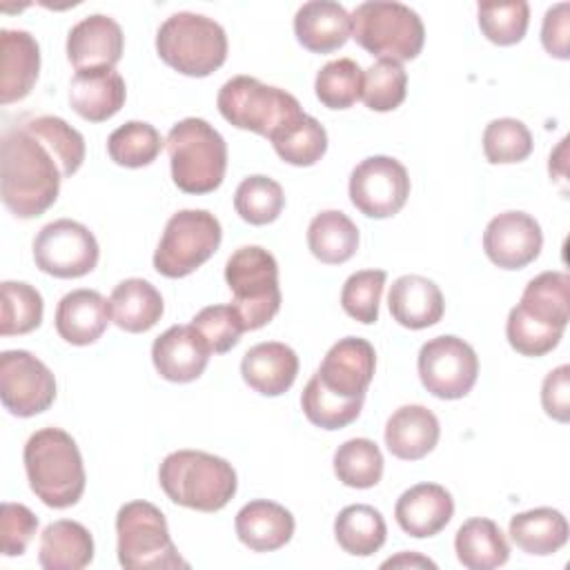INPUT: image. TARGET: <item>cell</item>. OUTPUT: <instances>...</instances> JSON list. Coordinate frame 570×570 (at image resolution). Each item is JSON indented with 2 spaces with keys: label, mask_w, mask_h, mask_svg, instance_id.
<instances>
[{
  "label": "cell",
  "mask_w": 570,
  "mask_h": 570,
  "mask_svg": "<svg viewBox=\"0 0 570 570\" xmlns=\"http://www.w3.org/2000/svg\"><path fill=\"white\" fill-rule=\"evenodd\" d=\"M38 530V517L22 503L4 501L0 510V552L4 557L24 554Z\"/></svg>",
  "instance_id": "49"
},
{
  "label": "cell",
  "mask_w": 570,
  "mask_h": 570,
  "mask_svg": "<svg viewBox=\"0 0 570 570\" xmlns=\"http://www.w3.org/2000/svg\"><path fill=\"white\" fill-rule=\"evenodd\" d=\"M365 399H345L327 390L318 376L314 374L303 394H301V407L309 423L323 430H341L358 419L361 407Z\"/></svg>",
  "instance_id": "39"
},
{
  "label": "cell",
  "mask_w": 570,
  "mask_h": 570,
  "mask_svg": "<svg viewBox=\"0 0 570 570\" xmlns=\"http://www.w3.org/2000/svg\"><path fill=\"white\" fill-rule=\"evenodd\" d=\"M223 240V227L207 209L176 212L154 252V269L167 278H183L207 263Z\"/></svg>",
  "instance_id": "10"
},
{
  "label": "cell",
  "mask_w": 570,
  "mask_h": 570,
  "mask_svg": "<svg viewBox=\"0 0 570 570\" xmlns=\"http://www.w3.org/2000/svg\"><path fill=\"white\" fill-rule=\"evenodd\" d=\"M519 307L539 323L566 330L570 318V276L566 272H541L525 285Z\"/></svg>",
  "instance_id": "33"
},
{
  "label": "cell",
  "mask_w": 570,
  "mask_h": 570,
  "mask_svg": "<svg viewBox=\"0 0 570 570\" xmlns=\"http://www.w3.org/2000/svg\"><path fill=\"white\" fill-rule=\"evenodd\" d=\"M407 94V73L396 60H376L363 71L361 100L372 111L396 109Z\"/></svg>",
  "instance_id": "44"
},
{
  "label": "cell",
  "mask_w": 570,
  "mask_h": 570,
  "mask_svg": "<svg viewBox=\"0 0 570 570\" xmlns=\"http://www.w3.org/2000/svg\"><path fill=\"white\" fill-rule=\"evenodd\" d=\"M163 145L165 140L154 125L145 120H129L109 134L107 154L116 165L138 169L151 165Z\"/></svg>",
  "instance_id": "37"
},
{
  "label": "cell",
  "mask_w": 570,
  "mask_h": 570,
  "mask_svg": "<svg viewBox=\"0 0 570 570\" xmlns=\"http://www.w3.org/2000/svg\"><path fill=\"white\" fill-rule=\"evenodd\" d=\"M174 185L185 194H209L227 169V142L203 118H183L167 134Z\"/></svg>",
  "instance_id": "4"
},
{
  "label": "cell",
  "mask_w": 570,
  "mask_h": 570,
  "mask_svg": "<svg viewBox=\"0 0 570 570\" xmlns=\"http://www.w3.org/2000/svg\"><path fill=\"white\" fill-rule=\"evenodd\" d=\"M352 38L379 60H414L425 42L423 20L414 9L392 0L361 2L352 13Z\"/></svg>",
  "instance_id": "6"
},
{
  "label": "cell",
  "mask_w": 570,
  "mask_h": 570,
  "mask_svg": "<svg viewBox=\"0 0 570 570\" xmlns=\"http://www.w3.org/2000/svg\"><path fill=\"white\" fill-rule=\"evenodd\" d=\"M334 474L347 488L367 490L383 476V454L372 439H350L334 452Z\"/></svg>",
  "instance_id": "38"
},
{
  "label": "cell",
  "mask_w": 570,
  "mask_h": 570,
  "mask_svg": "<svg viewBox=\"0 0 570 570\" xmlns=\"http://www.w3.org/2000/svg\"><path fill=\"white\" fill-rule=\"evenodd\" d=\"M334 537L347 554L370 557L385 543L387 525L376 508L354 503L345 505L334 519Z\"/></svg>",
  "instance_id": "34"
},
{
  "label": "cell",
  "mask_w": 570,
  "mask_h": 570,
  "mask_svg": "<svg viewBox=\"0 0 570 570\" xmlns=\"http://www.w3.org/2000/svg\"><path fill=\"white\" fill-rule=\"evenodd\" d=\"M350 200L367 218L399 214L410 196L407 169L392 156H370L350 174Z\"/></svg>",
  "instance_id": "14"
},
{
  "label": "cell",
  "mask_w": 570,
  "mask_h": 570,
  "mask_svg": "<svg viewBox=\"0 0 570 570\" xmlns=\"http://www.w3.org/2000/svg\"><path fill=\"white\" fill-rule=\"evenodd\" d=\"M416 365L423 387L445 401L463 399L479 376L476 352L470 343L452 334L434 336L423 343Z\"/></svg>",
  "instance_id": "12"
},
{
  "label": "cell",
  "mask_w": 570,
  "mask_h": 570,
  "mask_svg": "<svg viewBox=\"0 0 570 570\" xmlns=\"http://www.w3.org/2000/svg\"><path fill=\"white\" fill-rule=\"evenodd\" d=\"M31 492L49 508L62 510L80 501L85 492V465L71 434L60 428L33 432L22 452Z\"/></svg>",
  "instance_id": "2"
},
{
  "label": "cell",
  "mask_w": 570,
  "mask_h": 570,
  "mask_svg": "<svg viewBox=\"0 0 570 570\" xmlns=\"http://www.w3.org/2000/svg\"><path fill=\"white\" fill-rule=\"evenodd\" d=\"M96 236L78 220L58 218L47 223L33 238L36 267L56 278H80L98 265Z\"/></svg>",
  "instance_id": "11"
},
{
  "label": "cell",
  "mask_w": 570,
  "mask_h": 570,
  "mask_svg": "<svg viewBox=\"0 0 570 570\" xmlns=\"http://www.w3.org/2000/svg\"><path fill=\"white\" fill-rule=\"evenodd\" d=\"M541 405L546 414L559 423L570 419V367L563 363L546 374L541 385Z\"/></svg>",
  "instance_id": "50"
},
{
  "label": "cell",
  "mask_w": 570,
  "mask_h": 570,
  "mask_svg": "<svg viewBox=\"0 0 570 570\" xmlns=\"http://www.w3.org/2000/svg\"><path fill=\"white\" fill-rule=\"evenodd\" d=\"M505 336H508V343L512 345V350H517L519 354L543 356L559 345L563 330L539 323L532 316H528L519 305H514L508 314Z\"/></svg>",
  "instance_id": "47"
},
{
  "label": "cell",
  "mask_w": 570,
  "mask_h": 570,
  "mask_svg": "<svg viewBox=\"0 0 570 570\" xmlns=\"http://www.w3.org/2000/svg\"><path fill=\"white\" fill-rule=\"evenodd\" d=\"M125 36L120 24L102 13H91L76 22L67 36V58L76 67L82 69H114L122 58Z\"/></svg>",
  "instance_id": "18"
},
{
  "label": "cell",
  "mask_w": 570,
  "mask_h": 570,
  "mask_svg": "<svg viewBox=\"0 0 570 570\" xmlns=\"http://www.w3.org/2000/svg\"><path fill=\"white\" fill-rule=\"evenodd\" d=\"M274 151L281 160L294 167H309L318 163L327 151V131L309 114H301L296 120L285 125L272 136Z\"/></svg>",
  "instance_id": "35"
},
{
  "label": "cell",
  "mask_w": 570,
  "mask_h": 570,
  "mask_svg": "<svg viewBox=\"0 0 570 570\" xmlns=\"http://www.w3.org/2000/svg\"><path fill=\"white\" fill-rule=\"evenodd\" d=\"M387 274L383 269H361L347 276L341 289V305L347 316L363 325L379 321V303Z\"/></svg>",
  "instance_id": "46"
},
{
  "label": "cell",
  "mask_w": 570,
  "mask_h": 570,
  "mask_svg": "<svg viewBox=\"0 0 570 570\" xmlns=\"http://www.w3.org/2000/svg\"><path fill=\"white\" fill-rule=\"evenodd\" d=\"M568 521L554 508H534L510 519V539L528 554L546 557L561 550L568 541Z\"/></svg>",
  "instance_id": "31"
},
{
  "label": "cell",
  "mask_w": 570,
  "mask_h": 570,
  "mask_svg": "<svg viewBox=\"0 0 570 570\" xmlns=\"http://www.w3.org/2000/svg\"><path fill=\"white\" fill-rule=\"evenodd\" d=\"M125 80L109 67L76 71L69 85L71 109L89 122H105L116 116L125 105Z\"/></svg>",
  "instance_id": "21"
},
{
  "label": "cell",
  "mask_w": 570,
  "mask_h": 570,
  "mask_svg": "<svg viewBox=\"0 0 570 570\" xmlns=\"http://www.w3.org/2000/svg\"><path fill=\"white\" fill-rule=\"evenodd\" d=\"M543 247L541 225L525 212H503L483 232V252L501 269L530 265Z\"/></svg>",
  "instance_id": "15"
},
{
  "label": "cell",
  "mask_w": 570,
  "mask_h": 570,
  "mask_svg": "<svg viewBox=\"0 0 570 570\" xmlns=\"http://www.w3.org/2000/svg\"><path fill=\"white\" fill-rule=\"evenodd\" d=\"M191 325L200 332V336L207 341L209 350L216 354L229 352L245 332L243 321L234 305H209L203 307L194 318Z\"/></svg>",
  "instance_id": "48"
},
{
  "label": "cell",
  "mask_w": 570,
  "mask_h": 570,
  "mask_svg": "<svg viewBox=\"0 0 570 570\" xmlns=\"http://www.w3.org/2000/svg\"><path fill=\"white\" fill-rule=\"evenodd\" d=\"M441 436L439 419L425 405H403L385 423V445L390 454L403 461L428 456Z\"/></svg>",
  "instance_id": "27"
},
{
  "label": "cell",
  "mask_w": 570,
  "mask_h": 570,
  "mask_svg": "<svg viewBox=\"0 0 570 570\" xmlns=\"http://www.w3.org/2000/svg\"><path fill=\"white\" fill-rule=\"evenodd\" d=\"M234 525L238 541L254 552H274L283 548L289 543L296 528L292 512L267 499L245 503L238 510Z\"/></svg>",
  "instance_id": "26"
},
{
  "label": "cell",
  "mask_w": 570,
  "mask_h": 570,
  "mask_svg": "<svg viewBox=\"0 0 570 570\" xmlns=\"http://www.w3.org/2000/svg\"><path fill=\"white\" fill-rule=\"evenodd\" d=\"M40 71V47L24 29L0 31V102L9 105L31 94Z\"/></svg>",
  "instance_id": "19"
},
{
  "label": "cell",
  "mask_w": 570,
  "mask_h": 570,
  "mask_svg": "<svg viewBox=\"0 0 570 570\" xmlns=\"http://www.w3.org/2000/svg\"><path fill=\"white\" fill-rule=\"evenodd\" d=\"M392 318L407 330H425L441 321L445 301L439 285L419 274L399 276L387 294Z\"/></svg>",
  "instance_id": "25"
},
{
  "label": "cell",
  "mask_w": 570,
  "mask_h": 570,
  "mask_svg": "<svg viewBox=\"0 0 570 570\" xmlns=\"http://www.w3.org/2000/svg\"><path fill=\"white\" fill-rule=\"evenodd\" d=\"M0 399L13 416H36L56 401V379L31 352L4 350L0 354Z\"/></svg>",
  "instance_id": "13"
},
{
  "label": "cell",
  "mask_w": 570,
  "mask_h": 570,
  "mask_svg": "<svg viewBox=\"0 0 570 570\" xmlns=\"http://www.w3.org/2000/svg\"><path fill=\"white\" fill-rule=\"evenodd\" d=\"M296 40L312 53H332L352 38L347 9L332 0H309L294 16Z\"/></svg>",
  "instance_id": "23"
},
{
  "label": "cell",
  "mask_w": 570,
  "mask_h": 570,
  "mask_svg": "<svg viewBox=\"0 0 570 570\" xmlns=\"http://www.w3.org/2000/svg\"><path fill=\"white\" fill-rule=\"evenodd\" d=\"M452 514V494L439 483H416L405 490L394 505L396 523L414 539L439 534L450 523Z\"/></svg>",
  "instance_id": "20"
},
{
  "label": "cell",
  "mask_w": 570,
  "mask_h": 570,
  "mask_svg": "<svg viewBox=\"0 0 570 570\" xmlns=\"http://www.w3.org/2000/svg\"><path fill=\"white\" fill-rule=\"evenodd\" d=\"M156 51L178 73L205 78L227 60V36L214 18L178 11L160 24Z\"/></svg>",
  "instance_id": "5"
},
{
  "label": "cell",
  "mask_w": 570,
  "mask_h": 570,
  "mask_svg": "<svg viewBox=\"0 0 570 570\" xmlns=\"http://www.w3.org/2000/svg\"><path fill=\"white\" fill-rule=\"evenodd\" d=\"M38 561L45 570H82L94 561V537L78 521H53L40 534Z\"/></svg>",
  "instance_id": "28"
},
{
  "label": "cell",
  "mask_w": 570,
  "mask_h": 570,
  "mask_svg": "<svg viewBox=\"0 0 570 570\" xmlns=\"http://www.w3.org/2000/svg\"><path fill=\"white\" fill-rule=\"evenodd\" d=\"M476 16L481 33L490 42L499 47H510L523 40L530 22V7L525 0L479 2Z\"/></svg>",
  "instance_id": "43"
},
{
  "label": "cell",
  "mask_w": 570,
  "mask_h": 570,
  "mask_svg": "<svg viewBox=\"0 0 570 570\" xmlns=\"http://www.w3.org/2000/svg\"><path fill=\"white\" fill-rule=\"evenodd\" d=\"M111 321L109 301L96 289H73L56 307V332L71 345L96 343Z\"/></svg>",
  "instance_id": "24"
},
{
  "label": "cell",
  "mask_w": 570,
  "mask_h": 570,
  "mask_svg": "<svg viewBox=\"0 0 570 570\" xmlns=\"http://www.w3.org/2000/svg\"><path fill=\"white\" fill-rule=\"evenodd\" d=\"M0 334H29L42 323L45 303L40 292L22 281H4L0 285Z\"/></svg>",
  "instance_id": "40"
},
{
  "label": "cell",
  "mask_w": 570,
  "mask_h": 570,
  "mask_svg": "<svg viewBox=\"0 0 570 570\" xmlns=\"http://www.w3.org/2000/svg\"><path fill=\"white\" fill-rule=\"evenodd\" d=\"M570 4L568 2H559L554 7H550L543 16V27H541V42L543 49L559 58V60H568L570 58V49H568V36H570V18H568Z\"/></svg>",
  "instance_id": "51"
},
{
  "label": "cell",
  "mask_w": 570,
  "mask_h": 570,
  "mask_svg": "<svg viewBox=\"0 0 570 570\" xmlns=\"http://www.w3.org/2000/svg\"><path fill=\"white\" fill-rule=\"evenodd\" d=\"M285 207L283 187L263 174L247 176L240 180L234 194L236 214L249 225L274 223Z\"/></svg>",
  "instance_id": "41"
},
{
  "label": "cell",
  "mask_w": 570,
  "mask_h": 570,
  "mask_svg": "<svg viewBox=\"0 0 570 570\" xmlns=\"http://www.w3.org/2000/svg\"><path fill=\"white\" fill-rule=\"evenodd\" d=\"M225 281L245 330H261L281 309L278 263L267 249L258 245L238 247L227 258Z\"/></svg>",
  "instance_id": "9"
},
{
  "label": "cell",
  "mask_w": 570,
  "mask_h": 570,
  "mask_svg": "<svg viewBox=\"0 0 570 570\" xmlns=\"http://www.w3.org/2000/svg\"><path fill=\"white\" fill-rule=\"evenodd\" d=\"M158 481L174 503L198 512L223 510L238 488L232 463L203 450L167 454L160 463Z\"/></svg>",
  "instance_id": "3"
},
{
  "label": "cell",
  "mask_w": 570,
  "mask_h": 570,
  "mask_svg": "<svg viewBox=\"0 0 570 570\" xmlns=\"http://www.w3.org/2000/svg\"><path fill=\"white\" fill-rule=\"evenodd\" d=\"M407 566L410 568H436L434 561H430L428 557H421L419 552H401L381 563V568H407Z\"/></svg>",
  "instance_id": "52"
},
{
  "label": "cell",
  "mask_w": 570,
  "mask_h": 570,
  "mask_svg": "<svg viewBox=\"0 0 570 570\" xmlns=\"http://www.w3.org/2000/svg\"><path fill=\"white\" fill-rule=\"evenodd\" d=\"M62 171L51 151L22 125L0 140V196L18 218L45 214L58 198Z\"/></svg>",
  "instance_id": "1"
},
{
  "label": "cell",
  "mask_w": 570,
  "mask_h": 570,
  "mask_svg": "<svg viewBox=\"0 0 570 570\" xmlns=\"http://www.w3.org/2000/svg\"><path fill=\"white\" fill-rule=\"evenodd\" d=\"M220 116L238 127L272 140L285 125L296 120L301 102L285 89L265 85L252 76H234L218 91Z\"/></svg>",
  "instance_id": "7"
},
{
  "label": "cell",
  "mask_w": 570,
  "mask_h": 570,
  "mask_svg": "<svg viewBox=\"0 0 570 570\" xmlns=\"http://www.w3.org/2000/svg\"><path fill=\"white\" fill-rule=\"evenodd\" d=\"M209 345L200 332L189 325H171L151 345L156 372L171 383L196 381L209 363Z\"/></svg>",
  "instance_id": "17"
},
{
  "label": "cell",
  "mask_w": 570,
  "mask_h": 570,
  "mask_svg": "<svg viewBox=\"0 0 570 570\" xmlns=\"http://www.w3.org/2000/svg\"><path fill=\"white\" fill-rule=\"evenodd\" d=\"M118 561L127 570H171L189 563L178 554L167 519L149 501H129L116 514Z\"/></svg>",
  "instance_id": "8"
},
{
  "label": "cell",
  "mask_w": 570,
  "mask_h": 570,
  "mask_svg": "<svg viewBox=\"0 0 570 570\" xmlns=\"http://www.w3.org/2000/svg\"><path fill=\"white\" fill-rule=\"evenodd\" d=\"M363 69L352 58L330 60L314 80V91L327 109H347L361 98Z\"/></svg>",
  "instance_id": "42"
},
{
  "label": "cell",
  "mask_w": 570,
  "mask_h": 570,
  "mask_svg": "<svg viewBox=\"0 0 570 570\" xmlns=\"http://www.w3.org/2000/svg\"><path fill=\"white\" fill-rule=\"evenodd\" d=\"M374 367L376 354L372 343L358 336H345L327 350L321 367L314 374L338 396L365 399Z\"/></svg>",
  "instance_id": "16"
},
{
  "label": "cell",
  "mask_w": 570,
  "mask_h": 570,
  "mask_svg": "<svg viewBox=\"0 0 570 570\" xmlns=\"http://www.w3.org/2000/svg\"><path fill=\"white\" fill-rule=\"evenodd\" d=\"M109 307L111 321L129 334L151 330L165 312L160 292L145 278L120 281L109 296Z\"/></svg>",
  "instance_id": "29"
},
{
  "label": "cell",
  "mask_w": 570,
  "mask_h": 570,
  "mask_svg": "<svg viewBox=\"0 0 570 570\" xmlns=\"http://www.w3.org/2000/svg\"><path fill=\"white\" fill-rule=\"evenodd\" d=\"M22 127L51 151L62 178H69L80 169L85 160V138L67 120L58 116H36L24 120Z\"/></svg>",
  "instance_id": "36"
},
{
  "label": "cell",
  "mask_w": 570,
  "mask_h": 570,
  "mask_svg": "<svg viewBox=\"0 0 570 570\" xmlns=\"http://www.w3.org/2000/svg\"><path fill=\"white\" fill-rule=\"evenodd\" d=\"M483 154L492 165L521 163L532 154V134L517 118H497L485 125Z\"/></svg>",
  "instance_id": "45"
},
{
  "label": "cell",
  "mask_w": 570,
  "mask_h": 570,
  "mask_svg": "<svg viewBox=\"0 0 570 570\" xmlns=\"http://www.w3.org/2000/svg\"><path fill=\"white\" fill-rule=\"evenodd\" d=\"M307 247L321 263L341 265L358 249V227L347 214L325 209L307 227Z\"/></svg>",
  "instance_id": "32"
},
{
  "label": "cell",
  "mask_w": 570,
  "mask_h": 570,
  "mask_svg": "<svg viewBox=\"0 0 570 570\" xmlns=\"http://www.w3.org/2000/svg\"><path fill=\"white\" fill-rule=\"evenodd\" d=\"M298 374L296 352L278 341H265L249 347L240 361L243 381L263 396L285 394Z\"/></svg>",
  "instance_id": "22"
},
{
  "label": "cell",
  "mask_w": 570,
  "mask_h": 570,
  "mask_svg": "<svg viewBox=\"0 0 570 570\" xmlns=\"http://www.w3.org/2000/svg\"><path fill=\"white\" fill-rule=\"evenodd\" d=\"M454 550L459 563L468 570H492L510 557V546L501 528L485 517H472L456 530Z\"/></svg>",
  "instance_id": "30"
}]
</instances>
